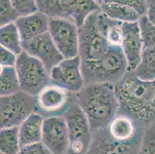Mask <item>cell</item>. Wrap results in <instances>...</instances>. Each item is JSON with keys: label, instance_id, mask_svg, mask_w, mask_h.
I'll return each mask as SVG.
<instances>
[{"label": "cell", "instance_id": "9a60e30c", "mask_svg": "<svg viewBox=\"0 0 155 154\" xmlns=\"http://www.w3.org/2000/svg\"><path fill=\"white\" fill-rule=\"evenodd\" d=\"M140 146L114 139L105 127L93 132L92 143L87 154H137Z\"/></svg>", "mask_w": 155, "mask_h": 154}, {"label": "cell", "instance_id": "e0dca14e", "mask_svg": "<svg viewBox=\"0 0 155 154\" xmlns=\"http://www.w3.org/2000/svg\"><path fill=\"white\" fill-rule=\"evenodd\" d=\"M100 10L110 19L122 23L137 22L140 15L128 3L127 0L97 1Z\"/></svg>", "mask_w": 155, "mask_h": 154}, {"label": "cell", "instance_id": "4fadbf2b", "mask_svg": "<svg viewBox=\"0 0 155 154\" xmlns=\"http://www.w3.org/2000/svg\"><path fill=\"white\" fill-rule=\"evenodd\" d=\"M22 50L41 62L49 73L64 58L56 49L49 32L22 43Z\"/></svg>", "mask_w": 155, "mask_h": 154}, {"label": "cell", "instance_id": "d4e9b609", "mask_svg": "<svg viewBox=\"0 0 155 154\" xmlns=\"http://www.w3.org/2000/svg\"><path fill=\"white\" fill-rule=\"evenodd\" d=\"M19 19L11 1L0 0V28L15 22Z\"/></svg>", "mask_w": 155, "mask_h": 154}, {"label": "cell", "instance_id": "603a6c76", "mask_svg": "<svg viewBox=\"0 0 155 154\" xmlns=\"http://www.w3.org/2000/svg\"><path fill=\"white\" fill-rule=\"evenodd\" d=\"M19 91L15 66H0V97L12 95Z\"/></svg>", "mask_w": 155, "mask_h": 154}, {"label": "cell", "instance_id": "f1b7e54d", "mask_svg": "<svg viewBox=\"0 0 155 154\" xmlns=\"http://www.w3.org/2000/svg\"><path fill=\"white\" fill-rule=\"evenodd\" d=\"M16 61V56L10 51L0 46V66H15Z\"/></svg>", "mask_w": 155, "mask_h": 154}, {"label": "cell", "instance_id": "9c48e42d", "mask_svg": "<svg viewBox=\"0 0 155 154\" xmlns=\"http://www.w3.org/2000/svg\"><path fill=\"white\" fill-rule=\"evenodd\" d=\"M72 93L55 85L50 84L35 97V113L44 119L63 116L73 101Z\"/></svg>", "mask_w": 155, "mask_h": 154}, {"label": "cell", "instance_id": "52a82bcc", "mask_svg": "<svg viewBox=\"0 0 155 154\" xmlns=\"http://www.w3.org/2000/svg\"><path fill=\"white\" fill-rule=\"evenodd\" d=\"M97 12L79 28V56L81 63H91L102 59L111 46L108 45L97 26Z\"/></svg>", "mask_w": 155, "mask_h": 154}, {"label": "cell", "instance_id": "30bf717a", "mask_svg": "<svg viewBox=\"0 0 155 154\" xmlns=\"http://www.w3.org/2000/svg\"><path fill=\"white\" fill-rule=\"evenodd\" d=\"M49 33L64 59L79 56V28L75 24L65 19L50 18Z\"/></svg>", "mask_w": 155, "mask_h": 154}, {"label": "cell", "instance_id": "ffe728a7", "mask_svg": "<svg viewBox=\"0 0 155 154\" xmlns=\"http://www.w3.org/2000/svg\"><path fill=\"white\" fill-rule=\"evenodd\" d=\"M0 46H3L17 56L22 53V42L15 22L0 28Z\"/></svg>", "mask_w": 155, "mask_h": 154}, {"label": "cell", "instance_id": "6da1fadb", "mask_svg": "<svg viewBox=\"0 0 155 154\" xmlns=\"http://www.w3.org/2000/svg\"><path fill=\"white\" fill-rule=\"evenodd\" d=\"M114 87L119 103L118 114L130 117L142 127L155 120V80H140L127 72Z\"/></svg>", "mask_w": 155, "mask_h": 154}, {"label": "cell", "instance_id": "8fae6325", "mask_svg": "<svg viewBox=\"0 0 155 154\" xmlns=\"http://www.w3.org/2000/svg\"><path fill=\"white\" fill-rule=\"evenodd\" d=\"M50 84L77 94L85 86L80 56L63 59L50 70Z\"/></svg>", "mask_w": 155, "mask_h": 154}, {"label": "cell", "instance_id": "d6986e66", "mask_svg": "<svg viewBox=\"0 0 155 154\" xmlns=\"http://www.w3.org/2000/svg\"><path fill=\"white\" fill-rule=\"evenodd\" d=\"M97 26L111 47H121L123 40V23L110 19L101 10L97 11Z\"/></svg>", "mask_w": 155, "mask_h": 154}, {"label": "cell", "instance_id": "484cf974", "mask_svg": "<svg viewBox=\"0 0 155 154\" xmlns=\"http://www.w3.org/2000/svg\"><path fill=\"white\" fill-rule=\"evenodd\" d=\"M11 2L19 18L28 16L39 12L36 1L34 0H14L11 1Z\"/></svg>", "mask_w": 155, "mask_h": 154}, {"label": "cell", "instance_id": "4316f807", "mask_svg": "<svg viewBox=\"0 0 155 154\" xmlns=\"http://www.w3.org/2000/svg\"><path fill=\"white\" fill-rule=\"evenodd\" d=\"M137 154H155V132L149 129L144 133Z\"/></svg>", "mask_w": 155, "mask_h": 154}, {"label": "cell", "instance_id": "277c9868", "mask_svg": "<svg viewBox=\"0 0 155 154\" xmlns=\"http://www.w3.org/2000/svg\"><path fill=\"white\" fill-rule=\"evenodd\" d=\"M39 12L49 18L61 19L80 28L94 12L100 10L97 1L92 0H38Z\"/></svg>", "mask_w": 155, "mask_h": 154}, {"label": "cell", "instance_id": "cb8c5ba5", "mask_svg": "<svg viewBox=\"0 0 155 154\" xmlns=\"http://www.w3.org/2000/svg\"><path fill=\"white\" fill-rule=\"evenodd\" d=\"M138 25L143 49L155 46V25L149 20L147 15H143L138 20Z\"/></svg>", "mask_w": 155, "mask_h": 154}, {"label": "cell", "instance_id": "ba28073f", "mask_svg": "<svg viewBox=\"0 0 155 154\" xmlns=\"http://www.w3.org/2000/svg\"><path fill=\"white\" fill-rule=\"evenodd\" d=\"M35 111V97L22 92L0 97V130L19 126Z\"/></svg>", "mask_w": 155, "mask_h": 154}, {"label": "cell", "instance_id": "5b68a950", "mask_svg": "<svg viewBox=\"0 0 155 154\" xmlns=\"http://www.w3.org/2000/svg\"><path fill=\"white\" fill-rule=\"evenodd\" d=\"M20 92L36 97L50 84V73L39 59L22 51L15 64Z\"/></svg>", "mask_w": 155, "mask_h": 154}, {"label": "cell", "instance_id": "3957f363", "mask_svg": "<svg viewBox=\"0 0 155 154\" xmlns=\"http://www.w3.org/2000/svg\"><path fill=\"white\" fill-rule=\"evenodd\" d=\"M86 85L110 83L115 85L127 73V64L121 47H110L98 61L81 63Z\"/></svg>", "mask_w": 155, "mask_h": 154}, {"label": "cell", "instance_id": "7c38bea8", "mask_svg": "<svg viewBox=\"0 0 155 154\" xmlns=\"http://www.w3.org/2000/svg\"><path fill=\"white\" fill-rule=\"evenodd\" d=\"M41 143L53 154L68 152L69 132L63 116L44 119Z\"/></svg>", "mask_w": 155, "mask_h": 154}, {"label": "cell", "instance_id": "f546056e", "mask_svg": "<svg viewBox=\"0 0 155 154\" xmlns=\"http://www.w3.org/2000/svg\"><path fill=\"white\" fill-rule=\"evenodd\" d=\"M146 15L149 20L155 25V0L147 1V12Z\"/></svg>", "mask_w": 155, "mask_h": 154}, {"label": "cell", "instance_id": "7a4b0ae2", "mask_svg": "<svg viewBox=\"0 0 155 154\" xmlns=\"http://www.w3.org/2000/svg\"><path fill=\"white\" fill-rule=\"evenodd\" d=\"M76 100L87 116L92 132L104 129L118 114L119 103L114 85H85L76 94Z\"/></svg>", "mask_w": 155, "mask_h": 154}, {"label": "cell", "instance_id": "2e32d148", "mask_svg": "<svg viewBox=\"0 0 155 154\" xmlns=\"http://www.w3.org/2000/svg\"><path fill=\"white\" fill-rule=\"evenodd\" d=\"M50 18L40 12L19 17L15 23L18 28L22 43L49 32Z\"/></svg>", "mask_w": 155, "mask_h": 154}, {"label": "cell", "instance_id": "ac0fdd59", "mask_svg": "<svg viewBox=\"0 0 155 154\" xmlns=\"http://www.w3.org/2000/svg\"><path fill=\"white\" fill-rule=\"evenodd\" d=\"M43 121L44 118L35 112L24 120L19 126L21 147L41 142Z\"/></svg>", "mask_w": 155, "mask_h": 154}, {"label": "cell", "instance_id": "44dd1931", "mask_svg": "<svg viewBox=\"0 0 155 154\" xmlns=\"http://www.w3.org/2000/svg\"><path fill=\"white\" fill-rule=\"evenodd\" d=\"M132 73L140 80H155V46L143 49L140 64Z\"/></svg>", "mask_w": 155, "mask_h": 154}, {"label": "cell", "instance_id": "5bb4252c", "mask_svg": "<svg viewBox=\"0 0 155 154\" xmlns=\"http://www.w3.org/2000/svg\"><path fill=\"white\" fill-rule=\"evenodd\" d=\"M121 48L129 73L135 71L141 60L143 50L138 22L123 23V40Z\"/></svg>", "mask_w": 155, "mask_h": 154}, {"label": "cell", "instance_id": "8992f818", "mask_svg": "<svg viewBox=\"0 0 155 154\" xmlns=\"http://www.w3.org/2000/svg\"><path fill=\"white\" fill-rule=\"evenodd\" d=\"M69 132V154H87L93 139V132L87 116L73 98L63 116Z\"/></svg>", "mask_w": 155, "mask_h": 154}, {"label": "cell", "instance_id": "7402d4cb", "mask_svg": "<svg viewBox=\"0 0 155 154\" xmlns=\"http://www.w3.org/2000/svg\"><path fill=\"white\" fill-rule=\"evenodd\" d=\"M21 149L19 126L9 127L0 130V152L18 154Z\"/></svg>", "mask_w": 155, "mask_h": 154}, {"label": "cell", "instance_id": "83f0119b", "mask_svg": "<svg viewBox=\"0 0 155 154\" xmlns=\"http://www.w3.org/2000/svg\"><path fill=\"white\" fill-rule=\"evenodd\" d=\"M18 154H53L41 142L21 147Z\"/></svg>", "mask_w": 155, "mask_h": 154}]
</instances>
